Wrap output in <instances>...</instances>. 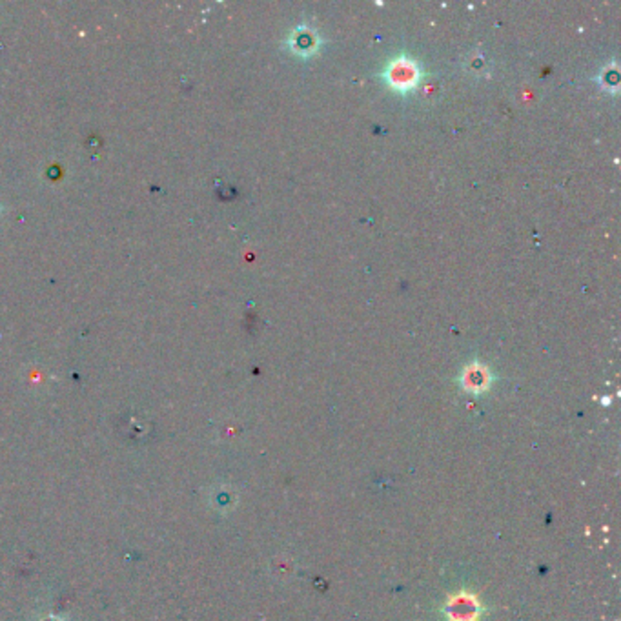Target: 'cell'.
Returning <instances> with one entry per match:
<instances>
[{
	"mask_svg": "<svg viewBox=\"0 0 621 621\" xmlns=\"http://www.w3.org/2000/svg\"><path fill=\"white\" fill-rule=\"evenodd\" d=\"M388 82L396 89L414 88L419 80V68L415 62L408 58H397L388 66Z\"/></svg>",
	"mask_w": 621,
	"mask_h": 621,
	"instance_id": "obj_1",
	"label": "cell"
},
{
	"mask_svg": "<svg viewBox=\"0 0 621 621\" xmlns=\"http://www.w3.org/2000/svg\"><path fill=\"white\" fill-rule=\"evenodd\" d=\"M290 46L296 49L299 55H308L315 51L318 48V35H313L312 31L299 30L294 33V37L290 39Z\"/></svg>",
	"mask_w": 621,
	"mask_h": 621,
	"instance_id": "obj_2",
	"label": "cell"
},
{
	"mask_svg": "<svg viewBox=\"0 0 621 621\" xmlns=\"http://www.w3.org/2000/svg\"><path fill=\"white\" fill-rule=\"evenodd\" d=\"M485 370H481L479 366H470V368H468L467 372H465V381H467V384H470V387H474V384H485L487 381H485Z\"/></svg>",
	"mask_w": 621,
	"mask_h": 621,
	"instance_id": "obj_3",
	"label": "cell"
}]
</instances>
